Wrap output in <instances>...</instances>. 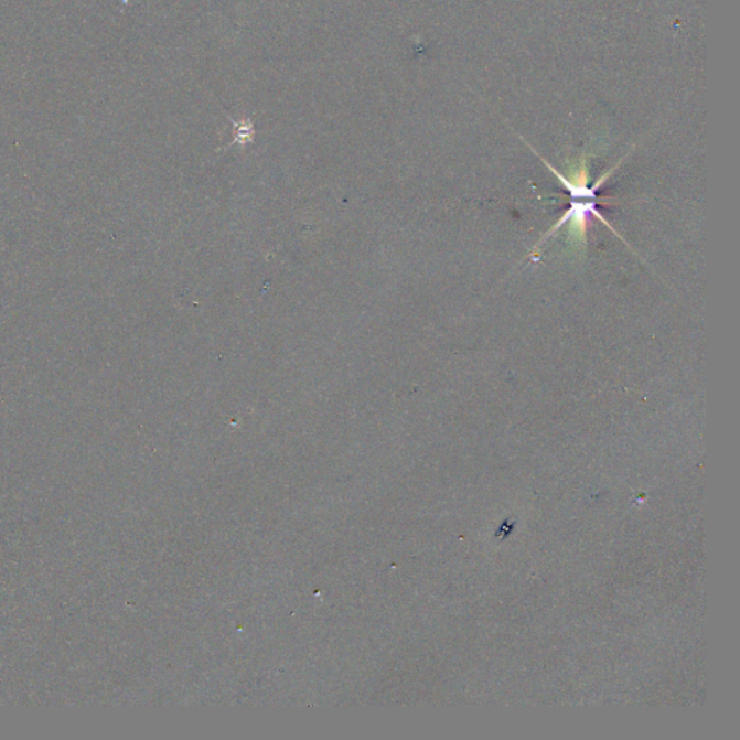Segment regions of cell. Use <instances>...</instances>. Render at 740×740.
Returning <instances> with one entry per match:
<instances>
[{"mask_svg": "<svg viewBox=\"0 0 740 740\" xmlns=\"http://www.w3.org/2000/svg\"><path fill=\"white\" fill-rule=\"evenodd\" d=\"M548 169H550L554 174L558 176V180L565 184V187L569 190L571 204L569 211L565 213V216H562L560 221H558L556 225H554L551 229L546 233V236L539 240L537 248L539 245H543L544 242L548 239V237L554 235V233L560 230L561 227L566 225V223H569L570 235L572 239L577 242V244H580V242L586 244V236H588L589 225L592 223L593 216L598 217L599 221H602L604 225L609 227V229H612V227L609 226V223L604 221L602 214H600L598 208H596V204H598V190L600 189V185L607 183V180L609 176H611L616 167L607 172V174L600 176V179L593 184L592 189H590L588 185L589 174L586 165L581 167L579 172H577L575 176H571V179H566V176H562L560 172L554 170L550 165H548Z\"/></svg>", "mask_w": 740, "mask_h": 740, "instance_id": "obj_1", "label": "cell"}]
</instances>
